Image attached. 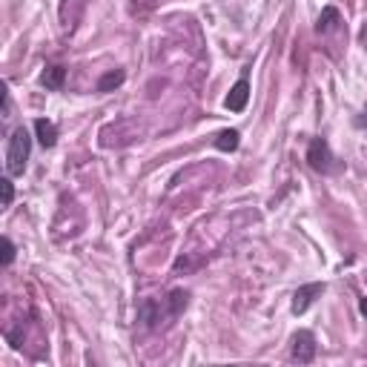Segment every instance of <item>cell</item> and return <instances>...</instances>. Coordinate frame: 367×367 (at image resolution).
I'll list each match as a JSON object with an SVG mask.
<instances>
[{
  "label": "cell",
  "mask_w": 367,
  "mask_h": 367,
  "mask_svg": "<svg viewBox=\"0 0 367 367\" xmlns=\"http://www.w3.org/2000/svg\"><path fill=\"white\" fill-rule=\"evenodd\" d=\"M189 304V293L187 290H172L167 299H144L138 307V321L144 327H161V321L178 319Z\"/></svg>",
  "instance_id": "6da1fadb"
},
{
  "label": "cell",
  "mask_w": 367,
  "mask_h": 367,
  "mask_svg": "<svg viewBox=\"0 0 367 367\" xmlns=\"http://www.w3.org/2000/svg\"><path fill=\"white\" fill-rule=\"evenodd\" d=\"M32 152V135L26 126H15L6 147V176H23Z\"/></svg>",
  "instance_id": "7a4b0ae2"
},
{
  "label": "cell",
  "mask_w": 367,
  "mask_h": 367,
  "mask_svg": "<svg viewBox=\"0 0 367 367\" xmlns=\"http://www.w3.org/2000/svg\"><path fill=\"white\" fill-rule=\"evenodd\" d=\"M333 152H330V144H327L324 138H313L310 147H307V164H310V169L321 172V176H327V172H333L336 164H333Z\"/></svg>",
  "instance_id": "3957f363"
},
{
  "label": "cell",
  "mask_w": 367,
  "mask_h": 367,
  "mask_svg": "<svg viewBox=\"0 0 367 367\" xmlns=\"http://www.w3.org/2000/svg\"><path fill=\"white\" fill-rule=\"evenodd\" d=\"M290 359L299 364H310L316 359V336L310 330H299L293 336V347H290Z\"/></svg>",
  "instance_id": "277c9868"
},
{
  "label": "cell",
  "mask_w": 367,
  "mask_h": 367,
  "mask_svg": "<svg viewBox=\"0 0 367 367\" xmlns=\"http://www.w3.org/2000/svg\"><path fill=\"white\" fill-rule=\"evenodd\" d=\"M321 293H324V281H313V284L299 287L296 296H293V313H296V316L307 313V307H310Z\"/></svg>",
  "instance_id": "5b68a950"
},
{
  "label": "cell",
  "mask_w": 367,
  "mask_h": 367,
  "mask_svg": "<svg viewBox=\"0 0 367 367\" xmlns=\"http://www.w3.org/2000/svg\"><path fill=\"white\" fill-rule=\"evenodd\" d=\"M247 101H250V81H247V75H241V78L236 81V86L229 89V95L224 98V106L229 112H244Z\"/></svg>",
  "instance_id": "8992f818"
},
{
  "label": "cell",
  "mask_w": 367,
  "mask_h": 367,
  "mask_svg": "<svg viewBox=\"0 0 367 367\" xmlns=\"http://www.w3.org/2000/svg\"><path fill=\"white\" fill-rule=\"evenodd\" d=\"M35 135H37V144H41L44 149H52L57 144V126L49 118H37L35 121Z\"/></svg>",
  "instance_id": "52a82bcc"
},
{
  "label": "cell",
  "mask_w": 367,
  "mask_h": 367,
  "mask_svg": "<svg viewBox=\"0 0 367 367\" xmlns=\"http://www.w3.org/2000/svg\"><path fill=\"white\" fill-rule=\"evenodd\" d=\"M64 81H66V69H64L61 64H52V66H46V69L41 72V86H46V89H52V92L61 89Z\"/></svg>",
  "instance_id": "ba28073f"
},
{
  "label": "cell",
  "mask_w": 367,
  "mask_h": 367,
  "mask_svg": "<svg viewBox=\"0 0 367 367\" xmlns=\"http://www.w3.org/2000/svg\"><path fill=\"white\" fill-rule=\"evenodd\" d=\"M238 144H241V132L238 129H224V132H218V138H216V149H221V152H236Z\"/></svg>",
  "instance_id": "9c48e42d"
},
{
  "label": "cell",
  "mask_w": 367,
  "mask_h": 367,
  "mask_svg": "<svg viewBox=\"0 0 367 367\" xmlns=\"http://www.w3.org/2000/svg\"><path fill=\"white\" fill-rule=\"evenodd\" d=\"M339 21H341V15H339V9H336V6H324V9H321V15H319V23H316V32H321V35H324V32H330V29H333V26H336Z\"/></svg>",
  "instance_id": "30bf717a"
},
{
  "label": "cell",
  "mask_w": 367,
  "mask_h": 367,
  "mask_svg": "<svg viewBox=\"0 0 367 367\" xmlns=\"http://www.w3.org/2000/svg\"><path fill=\"white\" fill-rule=\"evenodd\" d=\"M124 69H112V72H106L104 78L98 81V92H112V89H118L121 84H124Z\"/></svg>",
  "instance_id": "8fae6325"
},
{
  "label": "cell",
  "mask_w": 367,
  "mask_h": 367,
  "mask_svg": "<svg viewBox=\"0 0 367 367\" xmlns=\"http://www.w3.org/2000/svg\"><path fill=\"white\" fill-rule=\"evenodd\" d=\"M0 189H3V207H12L15 201V187H12V176L0 178Z\"/></svg>",
  "instance_id": "7c38bea8"
},
{
  "label": "cell",
  "mask_w": 367,
  "mask_h": 367,
  "mask_svg": "<svg viewBox=\"0 0 367 367\" xmlns=\"http://www.w3.org/2000/svg\"><path fill=\"white\" fill-rule=\"evenodd\" d=\"M15 244H12V238H3V267H9L12 261H15Z\"/></svg>",
  "instance_id": "4fadbf2b"
},
{
  "label": "cell",
  "mask_w": 367,
  "mask_h": 367,
  "mask_svg": "<svg viewBox=\"0 0 367 367\" xmlns=\"http://www.w3.org/2000/svg\"><path fill=\"white\" fill-rule=\"evenodd\" d=\"M359 310H361V316H367V299L359 301Z\"/></svg>",
  "instance_id": "5bb4252c"
},
{
  "label": "cell",
  "mask_w": 367,
  "mask_h": 367,
  "mask_svg": "<svg viewBox=\"0 0 367 367\" xmlns=\"http://www.w3.org/2000/svg\"><path fill=\"white\" fill-rule=\"evenodd\" d=\"M361 37H364V49H367V23H364V29H361Z\"/></svg>",
  "instance_id": "9a60e30c"
},
{
  "label": "cell",
  "mask_w": 367,
  "mask_h": 367,
  "mask_svg": "<svg viewBox=\"0 0 367 367\" xmlns=\"http://www.w3.org/2000/svg\"><path fill=\"white\" fill-rule=\"evenodd\" d=\"M364 115H367V106H364Z\"/></svg>",
  "instance_id": "2e32d148"
},
{
  "label": "cell",
  "mask_w": 367,
  "mask_h": 367,
  "mask_svg": "<svg viewBox=\"0 0 367 367\" xmlns=\"http://www.w3.org/2000/svg\"><path fill=\"white\" fill-rule=\"evenodd\" d=\"M364 279H367V276H364Z\"/></svg>",
  "instance_id": "e0dca14e"
}]
</instances>
